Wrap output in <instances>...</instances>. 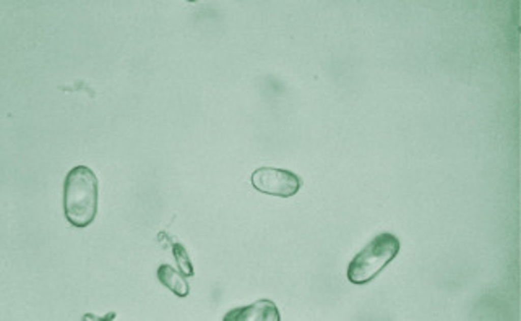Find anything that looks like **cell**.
I'll list each match as a JSON object with an SVG mask.
<instances>
[{
  "label": "cell",
  "instance_id": "cell-1",
  "mask_svg": "<svg viewBox=\"0 0 521 321\" xmlns=\"http://www.w3.org/2000/svg\"><path fill=\"white\" fill-rule=\"evenodd\" d=\"M98 182L94 171L80 165L67 174L63 185V208L67 221L83 228L95 219L98 210Z\"/></svg>",
  "mask_w": 521,
  "mask_h": 321
},
{
  "label": "cell",
  "instance_id": "cell-2",
  "mask_svg": "<svg viewBox=\"0 0 521 321\" xmlns=\"http://www.w3.org/2000/svg\"><path fill=\"white\" fill-rule=\"evenodd\" d=\"M399 249V241L394 235L385 232L377 236L350 261L349 280L355 284L369 282L396 256Z\"/></svg>",
  "mask_w": 521,
  "mask_h": 321
},
{
  "label": "cell",
  "instance_id": "cell-3",
  "mask_svg": "<svg viewBox=\"0 0 521 321\" xmlns=\"http://www.w3.org/2000/svg\"><path fill=\"white\" fill-rule=\"evenodd\" d=\"M252 185L257 191L267 195L288 198L300 190V177L289 170L272 167H261L251 176Z\"/></svg>",
  "mask_w": 521,
  "mask_h": 321
},
{
  "label": "cell",
  "instance_id": "cell-4",
  "mask_svg": "<svg viewBox=\"0 0 521 321\" xmlns=\"http://www.w3.org/2000/svg\"><path fill=\"white\" fill-rule=\"evenodd\" d=\"M223 320L278 321L280 320V317L274 302L268 299H262L250 305L229 311Z\"/></svg>",
  "mask_w": 521,
  "mask_h": 321
},
{
  "label": "cell",
  "instance_id": "cell-5",
  "mask_svg": "<svg viewBox=\"0 0 521 321\" xmlns=\"http://www.w3.org/2000/svg\"><path fill=\"white\" fill-rule=\"evenodd\" d=\"M157 275L160 282L176 295L184 297L189 287L184 278L168 265H162L158 269Z\"/></svg>",
  "mask_w": 521,
  "mask_h": 321
},
{
  "label": "cell",
  "instance_id": "cell-6",
  "mask_svg": "<svg viewBox=\"0 0 521 321\" xmlns=\"http://www.w3.org/2000/svg\"><path fill=\"white\" fill-rule=\"evenodd\" d=\"M172 253L180 271L186 276L194 274V269L185 249L180 244L173 246Z\"/></svg>",
  "mask_w": 521,
  "mask_h": 321
}]
</instances>
